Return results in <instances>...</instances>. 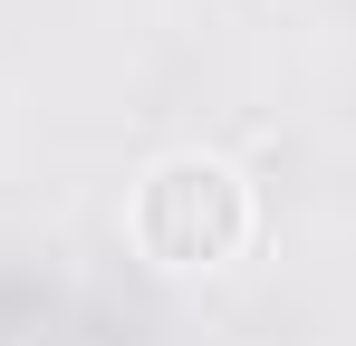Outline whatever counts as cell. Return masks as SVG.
Masks as SVG:
<instances>
[{
    "mask_svg": "<svg viewBox=\"0 0 356 346\" xmlns=\"http://www.w3.org/2000/svg\"><path fill=\"white\" fill-rule=\"evenodd\" d=\"M135 240H145V260H164V270H222L241 240H250V192H241V173L212 164V154L154 164L145 192H135Z\"/></svg>",
    "mask_w": 356,
    "mask_h": 346,
    "instance_id": "obj_1",
    "label": "cell"
}]
</instances>
